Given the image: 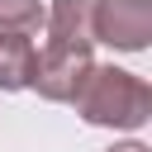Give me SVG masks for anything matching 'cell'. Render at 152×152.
Segmentation results:
<instances>
[{
  "label": "cell",
  "mask_w": 152,
  "mask_h": 152,
  "mask_svg": "<svg viewBox=\"0 0 152 152\" xmlns=\"http://www.w3.org/2000/svg\"><path fill=\"white\" fill-rule=\"evenodd\" d=\"M76 114L95 128H142L152 119V86L138 76V71H124V66H90L81 90L71 95Z\"/></svg>",
  "instance_id": "obj_1"
},
{
  "label": "cell",
  "mask_w": 152,
  "mask_h": 152,
  "mask_svg": "<svg viewBox=\"0 0 152 152\" xmlns=\"http://www.w3.org/2000/svg\"><path fill=\"white\" fill-rule=\"evenodd\" d=\"M90 66H95L90 62V43H48L33 57L28 90H38L52 104H71V95L81 90V81H86Z\"/></svg>",
  "instance_id": "obj_2"
},
{
  "label": "cell",
  "mask_w": 152,
  "mask_h": 152,
  "mask_svg": "<svg viewBox=\"0 0 152 152\" xmlns=\"http://www.w3.org/2000/svg\"><path fill=\"white\" fill-rule=\"evenodd\" d=\"M95 43L142 52L152 43V0H95Z\"/></svg>",
  "instance_id": "obj_3"
},
{
  "label": "cell",
  "mask_w": 152,
  "mask_h": 152,
  "mask_svg": "<svg viewBox=\"0 0 152 152\" xmlns=\"http://www.w3.org/2000/svg\"><path fill=\"white\" fill-rule=\"evenodd\" d=\"M43 28L48 43H95V0H52Z\"/></svg>",
  "instance_id": "obj_4"
},
{
  "label": "cell",
  "mask_w": 152,
  "mask_h": 152,
  "mask_svg": "<svg viewBox=\"0 0 152 152\" xmlns=\"http://www.w3.org/2000/svg\"><path fill=\"white\" fill-rule=\"evenodd\" d=\"M38 48L24 33H0V90H28Z\"/></svg>",
  "instance_id": "obj_5"
},
{
  "label": "cell",
  "mask_w": 152,
  "mask_h": 152,
  "mask_svg": "<svg viewBox=\"0 0 152 152\" xmlns=\"http://www.w3.org/2000/svg\"><path fill=\"white\" fill-rule=\"evenodd\" d=\"M48 24V10L38 0H0V33H38Z\"/></svg>",
  "instance_id": "obj_6"
},
{
  "label": "cell",
  "mask_w": 152,
  "mask_h": 152,
  "mask_svg": "<svg viewBox=\"0 0 152 152\" xmlns=\"http://www.w3.org/2000/svg\"><path fill=\"white\" fill-rule=\"evenodd\" d=\"M109 152H147V147H142V142H138V138H128V142H114V147H109Z\"/></svg>",
  "instance_id": "obj_7"
}]
</instances>
